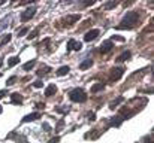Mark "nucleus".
<instances>
[{
    "label": "nucleus",
    "instance_id": "c9c22d12",
    "mask_svg": "<svg viewBox=\"0 0 154 143\" xmlns=\"http://www.w3.org/2000/svg\"><path fill=\"white\" fill-rule=\"evenodd\" d=\"M96 1L94 0H91V1H85V3H82V6H91V4H94Z\"/></svg>",
    "mask_w": 154,
    "mask_h": 143
},
{
    "label": "nucleus",
    "instance_id": "423d86ee",
    "mask_svg": "<svg viewBox=\"0 0 154 143\" xmlns=\"http://www.w3.org/2000/svg\"><path fill=\"white\" fill-rule=\"evenodd\" d=\"M82 49V43L81 42H76L75 39H69L67 42V52L70 51H81Z\"/></svg>",
    "mask_w": 154,
    "mask_h": 143
},
{
    "label": "nucleus",
    "instance_id": "aec40b11",
    "mask_svg": "<svg viewBox=\"0 0 154 143\" xmlns=\"http://www.w3.org/2000/svg\"><path fill=\"white\" fill-rule=\"evenodd\" d=\"M51 72V67L50 66H44V67H41L38 72H36V75L38 76H44V75H47V73H50Z\"/></svg>",
    "mask_w": 154,
    "mask_h": 143
},
{
    "label": "nucleus",
    "instance_id": "473e14b6",
    "mask_svg": "<svg viewBox=\"0 0 154 143\" xmlns=\"http://www.w3.org/2000/svg\"><path fill=\"white\" fill-rule=\"evenodd\" d=\"M42 128H44V130H45L47 133H48V131L51 130V127H50V124H48V122H44V124H42Z\"/></svg>",
    "mask_w": 154,
    "mask_h": 143
},
{
    "label": "nucleus",
    "instance_id": "58836bf2",
    "mask_svg": "<svg viewBox=\"0 0 154 143\" xmlns=\"http://www.w3.org/2000/svg\"><path fill=\"white\" fill-rule=\"evenodd\" d=\"M2 66H3V61H2V60H0V67H2Z\"/></svg>",
    "mask_w": 154,
    "mask_h": 143
},
{
    "label": "nucleus",
    "instance_id": "c756f323",
    "mask_svg": "<svg viewBox=\"0 0 154 143\" xmlns=\"http://www.w3.org/2000/svg\"><path fill=\"white\" fill-rule=\"evenodd\" d=\"M87 118H88V121H96V113L88 112V113H87Z\"/></svg>",
    "mask_w": 154,
    "mask_h": 143
},
{
    "label": "nucleus",
    "instance_id": "1a4fd4ad",
    "mask_svg": "<svg viewBox=\"0 0 154 143\" xmlns=\"http://www.w3.org/2000/svg\"><path fill=\"white\" fill-rule=\"evenodd\" d=\"M11 103L12 104H21L23 103V95L20 93H12L11 94Z\"/></svg>",
    "mask_w": 154,
    "mask_h": 143
},
{
    "label": "nucleus",
    "instance_id": "f3484780",
    "mask_svg": "<svg viewBox=\"0 0 154 143\" xmlns=\"http://www.w3.org/2000/svg\"><path fill=\"white\" fill-rule=\"evenodd\" d=\"M69 72H70V67H69V66H61L55 73H57V76H64V75H67Z\"/></svg>",
    "mask_w": 154,
    "mask_h": 143
},
{
    "label": "nucleus",
    "instance_id": "a19ab883",
    "mask_svg": "<svg viewBox=\"0 0 154 143\" xmlns=\"http://www.w3.org/2000/svg\"><path fill=\"white\" fill-rule=\"evenodd\" d=\"M0 78H2V73H0Z\"/></svg>",
    "mask_w": 154,
    "mask_h": 143
},
{
    "label": "nucleus",
    "instance_id": "9d476101",
    "mask_svg": "<svg viewBox=\"0 0 154 143\" xmlns=\"http://www.w3.org/2000/svg\"><path fill=\"white\" fill-rule=\"evenodd\" d=\"M81 19V15L79 13H76V15H69V16H66V22H67V25H72V24H75L76 21H79Z\"/></svg>",
    "mask_w": 154,
    "mask_h": 143
},
{
    "label": "nucleus",
    "instance_id": "0eeeda50",
    "mask_svg": "<svg viewBox=\"0 0 154 143\" xmlns=\"http://www.w3.org/2000/svg\"><path fill=\"white\" fill-rule=\"evenodd\" d=\"M112 48H114V42L112 40H105V42H102V45H100L99 52L100 54H108V52L112 51Z\"/></svg>",
    "mask_w": 154,
    "mask_h": 143
},
{
    "label": "nucleus",
    "instance_id": "cd10ccee",
    "mask_svg": "<svg viewBox=\"0 0 154 143\" xmlns=\"http://www.w3.org/2000/svg\"><path fill=\"white\" fill-rule=\"evenodd\" d=\"M27 33H29V28H27V27L20 28V30H18V37H23V36H26Z\"/></svg>",
    "mask_w": 154,
    "mask_h": 143
},
{
    "label": "nucleus",
    "instance_id": "39448f33",
    "mask_svg": "<svg viewBox=\"0 0 154 143\" xmlns=\"http://www.w3.org/2000/svg\"><path fill=\"white\" fill-rule=\"evenodd\" d=\"M100 34V30H97V28H93V30H90V31H87L85 33V36H84V40L85 42H91V40H94V39H97V36Z\"/></svg>",
    "mask_w": 154,
    "mask_h": 143
},
{
    "label": "nucleus",
    "instance_id": "ea45409f",
    "mask_svg": "<svg viewBox=\"0 0 154 143\" xmlns=\"http://www.w3.org/2000/svg\"><path fill=\"white\" fill-rule=\"evenodd\" d=\"M2 112H3V107H2V106H0V113H2Z\"/></svg>",
    "mask_w": 154,
    "mask_h": 143
},
{
    "label": "nucleus",
    "instance_id": "a878e982",
    "mask_svg": "<svg viewBox=\"0 0 154 143\" xmlns=\"http://www.w3.org/2000/svg\"><path fill=\"white\" fill-rule=\"evenodd\" d=\"M64 125H66L64 119H60V121H58V124L55 125V131H61V130L64 128Z\"/></svg>",
    "mask_w": 154,
    "mask_h": 143
},
{
    "label": "nucleus",
    "instance_id": "7c9ffc66",
    "mask_svg": "<svg viewBox=\"0 0 154 143\" xmlns=\"http://www.w3.org/2000/svg\"><path fill=\"white\" fill-rule=\"evenodd\" d=\"M33 87L35 88H42L44 87V82L42 81H36V82H33Z\"/></svg>",
    "mask_w": 154,
    "mask_h": 143
},
{
    "label": "nucleus",
    "instance_id": "5701e85b",
    "mask_svg": "<svg viewBox=\"0 0 154 143\" xmlns=\"http://www.w3.org/2000/svg\"><path fill=\"white\" fill-rule=\"evenodd\" d=\"M20 63V57H11L9 60H8V67H14V66H17Z\"/></svg>",
    "mask_w": 154,
    "mask_h": 143
},
{
    "label": "nucleus",
    "instance_id": "e433bc0d",
    "mask_svg": "<svg viewBox=\"0 0 154 143\" xmlns=\"http://www.w3.org/2000/svg\"><path fill=\"white\" fill-rule=\"evenodd\" d=\"M5 95H8V90H2L0 91V98H3Z\"/></svg>",
    "mask_w": 154,
    "mask_h": 143
},
{
    "label": "nucleus",
    "instance_id": "72a5a7b5",
    "mask_svg": "<svg viewBox=\"0 0 154 143\" xmlns=\"http://www.w3.org/2000/svg\"><path fill=\"white\" fill-rule=\"evenodd\" d=\"M58 142H60V137L58 136H55V137H52V139L48 140V143H58Z\"/></svg>",
    "mask_w": 154,
    "mask_h": 143
},
{
    "label": "nucleus",
    "instance_id": "dca6fc26",
    "mask_svg": "<svg viewBox=\"0 0 154 143\" xmlns=\"http://www.w3.org/2000/svg\"><path fill=\"white\" fill-rule=\"evenodd\" d=\"M54 110H55L57 113L66 115V113H69V112H70V107H69V106H55V107H54Z\"/></svg>",
    "mask_w": 154,
    "mask_h": 143
},
{
    "label": "nucleus",
    "instance_id": "4be33fe9",
    "mask_svg": "<svg viewBox=\"0 0 154 143\" xmlns=\"http://www.w3.org/2000/svg\"><path fill=\"white\" fill-rule=\"evenodd\" d=\"M117 4H118V1H117V0H112V1L105 3V4H103V9H105V10H109V9H114Z\"/></svg>",
    "mask_w": 154,
    "mask_h": 143
},
{
    "label": "nucleus",
    "instance_id": "f704fd0d",
    "mask_svg": "<svg viewBox=\"0 0 154 143\" xmlns=\"http://www.w3.org/2000/svg\"><path fill=\"white\" fill-rule=\"evenodd\" d=\"M112 40H120V42H124V37H121V36H112Z\"/></svg>",
    "mask_w": 154,
    "mask_h": 143
},
{
    "label": "nucleus",
    "instance_id": "bb28decb",
    "mask_svg": "<svg viewBox=\"0 0 154 143\" xmlns=\"http://www.w3.org/2000/svg\"><path fill=\"white\" fill-rule=\"evenodd\" d=\"M38 34H39V28H35L33 31H30V33H29V36H27V37H29L30 40H32V39H35V37H36Z\"/></svg>",
    "mask_w": 154,
    "mask_h": 143
},
{
    "label": "nucleus",
    "instance_id": "393cba45",
    "mask_svg": "<svg viewBox=\"0 0 154 143\" xmlns=\"http://www.w3.org/2000/svg\"><path fill=\"white\" fill-rule=\"evenodd\" d=\"M15 142L17 143H29L27 142V137L24 134H17L15 136Z\"/></svg>",
    "mask_w": 154,
    "mask_h": 143
},
{
    "label": "nucleus",
    "instance_id": "4c0bfd02",
    "mask_svg": "<svg viewBox=\"0 0 154 143\" xmlns=\"http://www.w3.org/2000/svg\"><path fill=\"white\" fill-rule=\"evenodd\" d=\"M36 106H38V107H39V109H44V107H45V104H44V103H38V104H36Z\"/></svg>",
    "mask_w": 154,
    "mask_h": 143
},
{
    "label": "nucleus",
    "instance_id": "6ab92c4d",
    "mask_svg": "<svg viewBox=\"0 0 154 143\" xmlns=\"http://www.w3.org/2000/svg\"><path fill=\"white\" fill-rule=\"evenodd\" d=\"M102 90H105V84H102V82L94 84V85L91 87V93H93V94H96V93H99V91H102Z\"/></svg>",
    "mask_w": 154,
    "mask_h": 143
},
{
    "label": "nucleus",
    "instance_id": "ddd939ff",
    "mask_svg": "<svg viewBox=\"0 0 154 143\" xmlns=\"http://www.w3.org/2000/svg\"><path fill=\"white\" fill-rule=\"evenodd\" d=\"M123 101H124V97H121V95H120V97H117V98H114V100L109 103V109H112V110H114V109H117V106H118V104H121Z\"/></svg>",
    "mask_w": 154,
    "mask_h": 143
},
{
    "label": "nucleus",
    "instance_id": "6e6552de",
    "mask_svg": "<svg viewBox=\"0 0 154 143\" xmlns=\"http://www.w3.org/2000/svg\"><path fill=\"white\" fill-rule=\"evenodd\" d=\"M41 116H42V113H41V112H33V113H30V115H26V116L21 119V122H32V121L39 119Z\"/></svg>",
    "mask_w": 154,
    "mask_h": 143
},
{
    "label": "nucleus",
    "instance_id": "f8f14e48",
    "mask_svg": "<svg viewBox=\"0 0 154 143\" xmlns=\"http://www.w3.org/2000/svg\"><path fill=\"white\" fill-rule=\"evenodd\" d=\"M55 93H57V85L50 84V85L47 87V90H45V97H52Z\"/></svg>",
    "mask_w": 154,
    "mask_h": 143
},
{
    "label": "nucleus",
    "instance_id": "412c9836",
    "mask_svg": "<svg viewBox=\"0 0 154 143\" xmlns=\"http://www.w3.org/2000/svg\"><path fill=\"white\" fill-rule=\"evenodd\" d=\"M11 39H12V34H11V33L3 34V37H2V40H0V46H5L6 43H9V42H11Z\"/></svg>",
    "mask_w": 154,
    "mask_h": 143
},
{
    "label": "nucleus",
    "instance_id": "b1692460",
    "mask_svg": "<svg viewBox=\"0 0 154 143\" xmlns=\"http://www.w3.org/2000/svg\"><path fill=\"white\" fill-rule=\"evenodd\" d=\"M9 18H11V15H6V16L0 21V31H2L3 28H6V27H8V21H9Z\"/></svg>",
    "mask_w": 154,
    "mask_h": 143
},
{
    "label": "nucleus",
    "instance_id": "7ed1b4c3",
    "mask_svg": "<svg viewBox=\"0 0 154 143\" xmlns=\"http://www.w3.org/2000/svg\"><path fill=\"white\" fill-rule=\"evenodd\" d=\"M123 73H124V67H112L109 73V82H117L118 79H121Z\"/></svg>",
    "mask_w": 154,
    "mask_h": 143
},
{
    "label": "nucleus",
    "instance_id": "20e7f679",
    "mask_svg": "<svg viewBox=\"0 0 154 143\" xmlns=\"http://www.w3.org/2000/svg\"><path fill=\"white\" fill-rule=\"evenodd\" d=\"M35 15H36V7H35V6H32V7H27L24 12H21L20 19H21L23 22H27V21H29V19H32Z\"/></svg>",
    "mask_w": 154,
    "mask_h": 143
},
{
    "label": "nucleus",
    "instance_id": "2f4dec72",
    "mask_svg": "<svg viewBox=\"0 0 154 143\" xmlns=\"http://www.w3.org/2000/svg\"><path fill=\"white\" fill-rule=\"evenodd\" d=\"M144 143H153V136L150 134V136H145L144 137Z\"/></svg>",
    "mask_w": 154,
    "mask_h": 143
},
{
    "label": "nucleus",
    "instance_id": "4468645a",
    "mask_svg": "<svg viewBox=\"0 0 154 143\" xmlns=\"http://www.w3.org/2000/svg\"><path fill=\"white\" fill-rule=\"evenodd\" d=\"M130 57H132V52H130V51H124L123 54H120V55L117 57V61H118V63H123V61L129 60Z\"/></svg>",
    "mask_w": 154,
    "mask_h": 143
},
{
    "label": "nucleus",
    "instance_id": "f257e3e1",
    "mask_svg": "<svg viewBox=\"0 0 154 143\" xmlns=\"http://www.w3.org/2000/svg\"><path fill=\"white\" fill-rule=\"evenodd\" d=\"M139 18H141L139 10H129V12L123 16V19H121V22L117 25V28H118V30H132V28L136 27Z\"/></svg>",
    "mask_w": 154,
    "mask_h": 143
},
{
    "label": "nucleus",
    "instance_id": "9b49d317",
    "mask_svg": "<svg viewBox=\"0 0 154 143\" xmlns=\"http://www.w3.org/2000/svg\"><path fill=\"white\" fill-rule=\"evenodd\" d=\"M123 121H124V119H123L121 116H112L111 121H109V125H111V127H120V125L123 124Z\"/></svg>",
    "mask_w": 154,
    "mask_h": 143
},
{
    "label": "nucleus",
    "instance_id": "c85d7f7f",
    "mask_svg": "<svg viewBox=\"0 0 154 143\" xmlns=\"http://www.w3.org/2000/svg\"><path fill=\"white\" fill-rule=\"evenodd\" d=\"M17 79H18L17 76H11V78H9V79L6 81V85H8V87H11V85H14V84L17 82Z\"/></svg>",
    "mask_w": 154,
    "mask_h": 143
},
{
    "label": "nucleus",
    "instance_id": "a211bd4d",
    "mask_svg": "<svg viewBox=\"0 0 154 143\" xmlns=\"http://www.w3.org/2000/svg\"><path fill=\"white\" fill-rule=\"evenodd\" d=\"M35 64H36V60H30V61H27L26 64H23V70H24V72H29V70H32V69L35 67Z\"/></svg>",
    "mask_w": 154,
    "mask_h": 143
},
{
    "label": "nucleus",
    "instance_id": "f03ea898",
    "mask_svg": "<svg viewBox=\"0 0 154 143\" xmlns=\"http://www.w3.org/2000/svg\"><path fill=\"white\" fill-rule=\"evenodd\" d=\"M69 98L73 103H84L87 101V93L82 88H73L72 91H69Z\"/></svg>",
    "mask_w": 154,
    "mask_h": 143
},
{
    "label": "nucleus",
    "instance_id": "2eb2a0df",
    "mask_svg": "<svg viewBox=\"0 0 154 143\" xmlns=\"http://www.w3.org/2000/svg\"><path fill=\"white\" fill-rule=\"evenodd\" d=\"M91 66H93V60H91V58H85V60L79 64V69H81V70H87V69H90Z\"/></svg>",
    "mask_w": 154,
    "mask_h": 143
}]
</instances>
